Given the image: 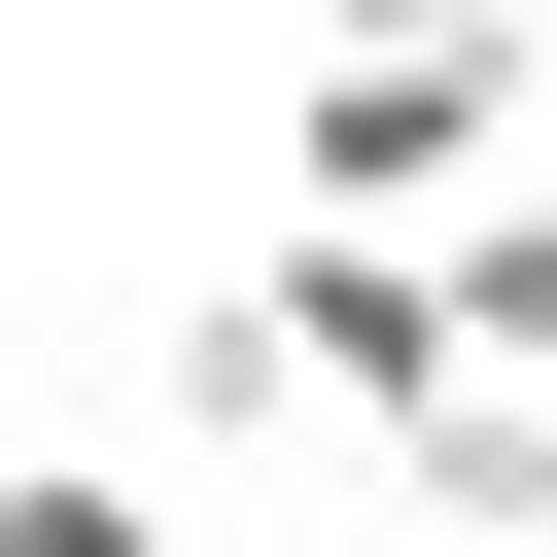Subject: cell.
I'll list each match as a JSON object with an SVG mask.
<instances>
[{"label":"cell","mask_w":557,"mask_h":557,"mask_svg":"<svg viewBox=\"0 0 557 557\" xmlns=\"http://www.w3.org/2000/svg\"><path fill=\"white\" fill-rule=\"evenodd\" d=\"M522 139H557V0H522V35H313V104H278L313 244H453Z\"/></svg>","instance_id":"cell-1"},{"label":"cell","mask_w":557,"mask_h":557,"mask_svg":"<svg viewBox=\"0 0 557 557\" xmlns=\"http://www.w3.org/2000/svg\"><path fill=\"white\" fill-rule=\"evenodd\" d=\"M244 313H278V383H313V418H453V278H418V244H313V209H278V278H244Z\"/></svg>","instance_id":"cell-2"},{"label":"cell","mask_w":557,"mask_h":557,"mask_svg":"<svg viewBox=\"0 0 557 557\" xmlns=\"http://www.w3.org/2000/svg\"><path fill=\"white\" fill-rule=\"evenodd\" d=\"M383 522H418V557H522V522H557V383H453V418H383Z\"/></svg>","instance_id":"cell-3"},{"label":"cell","mask_w":557,"mask_h":557,"mask_svg":"<svg viewBox=\"0 0 557 557\" xmlns=\"http://www.w3.org/2000/svg\"><path fill=\"white\" fill-rule=\"evenodd\" d=\"M418 278H453V383H557V174H487Z\"/></svg>","instance_id":"cell-4"},{"label":"cell","mask_w":557,"mask_h":557,"mask_svg":"<svg viewBox=\"0 0 557 557\" xmlns=\"http://www.w3.org/2000/svg\"><path fill=\"white\" fill-rule=\"evenodd\" d=\"M0 557H209V522H174L139 453H0Z\"/></svg>","instance_id":"cell-5"},{"label":"cell","mask_w":557,"mask_h":557,"mask_svg":"<svg viewBox=\"0 0 557 557\" xmlns=\"http://www.w3.org/2000/svg\"><path fill=\"white\" fill-rule=\"evenodd\" d=\"M313 35H522V0H313Z\"/></svg>","instance_id":"cell-6"},{"label":"cell","mask_w":557,"mask_h":557,"mask_svg":"<svg viewBox=\"0 0 557 557\" xmlns=\"http://www.w3.org/2000/svg\"><path fill=\"white\" fill-rule=\"evenodd\" d=\"M383 557H418V522H383Z\"/></svg>","instance_id":"cell-7"},{"label":"cell","mask_w":557,"mask_h":557,"mask_svg":"<svg viewBox=\"0 0 557 557\" xmlns=\"http://www.w3.org/2000/svg\"><path fill=\"white\" fill-rule=\"evenodd\" d=\"M522 174H557V139H522Z\"/></svg>","instance_id":"cell-8"}]
</instances>
